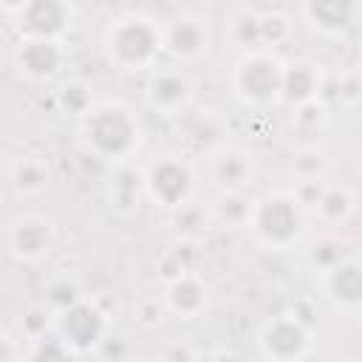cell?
Here are the masks:
<instances>
[{
  "instance_id": "6da1fadb",
  "label": "cell",
  "mask_w": 362,
  "mask_h": 362,
  "mask_svg": "<svg viewBox=\"0 0 362 362\" xmlns=\"http://www.w3.org/2000/svg\"><path fill=\"white\" fill-rule=\"evenodd\" d=\"M76 130L82 147L110 167L133 161L144 144L141 116L122 99L90 102V107L76 119Z\"/></svg>"
},
{
  "instance_id": "7a4b0ae2",
  "label": "cell",
  "mask_w": 362,
  "mask_h": 362,
  "mask_svg": "<svg viewBox=\"0 0 362 362\" xmlns=\"http://www.w3.org/2000/svg\"><path fill=\"white\" fill-rule=\"evenodd\" d=\"M252 240L266 252H288L308 238L311 212L294 189H272L252 198L246 223Z\"/></svg>"
},
{
  "instance_id": "3957f363",
  "label": "cell",
  "mask_w": 362,
  "mask_h": 362,
  "mask_svg": "<svg viewBox=\"0 0 362 362\" xmlns=\"http://www.w3.org/2000/svg\"><path fill=\"white\" fill-rule=\"evenodd\" d=\"M102 54L107 65L124 74H141L156 65L161 51V23L147 11H122L102 31Z\"/></svg>"
},
{
  "instance_id": "277c9868",
  "label": "cell",
  "mask_w": 362,
  "mask_h": 362,
  "mask_svg": "<svg viewBox=\"0 0 362 362\" xmlns=\"http://www.w3.org/2000/svg\"><path fill=\"white\" fill-rule=\"evenodd\" d=\"M286 59L274 48H249L232 62L229 93L246 110H269L283 102Z\"/></svg>"
},
{
  "instance_id": "5b68a950",
  "label": "cell",
  "mask_w": 362,
  "mask_h": 362,
  "mask_svg": "<svg viewBox=\"0 0 362 362\" xmlns=\"http://www.w3.org/2000/svg\"><path fill=\"white\" fill-rule=\"evenodd\" d=\"M141 184L153 206L178 212L187 209L198 192V170L184 153H161L141 167Z\"/></svg>"
},
{
  "instance_id": "8992f818",
  "label": "cell",
  "mask_w": 362,
  "mask_h": 362,
  "mask_svg": "<svg viewBox=\"0 0 362 362\" xmlns=\"http://www.w3.org/2000/svg\"><path fill=\"white\" fill-rule=\"evenodd\" d=\"M107 328H110L107 311L90 297H79L76 303L54 311L51 331L65 342L71 354H88L105 342Z\"/></svg>"
},
{
  "instance_id": "52a82bcc",
  "label": "cell",
  "mask_w": 362,
  "mask_h": 362,
  "mask_svg": "<svg viewBox=\"0 0 362 362\" xmlns=\"http://www.w3.org/2000/svg\"><path fill=\"white\" fill-rule=\"evenodd\" d=\"M257 351H260L263 359H272V362L305 359L314 351V331L303 317H297L291 311L277 314V317H272L260 325Z\"/></svg>"
},
{
  "instance_id": "ba28073f",
  "label": "cell",
  "mask_w": 362,
  "mask_h": 362,
  "mask_svg": "<svg viewBox=\"0 0 362 362\" xmlns=\"http://www.w3.org/2000/svg\"><path fill=\"white\" fill-rule=\"evenodd\" d=\"M257 158L249 147L235 141H218L206 153V178L218 187V192H246L255 181Z\"/></svg>"
},
{
  "instance_id": "9c48e42d",
  "label": "cell",
  "mask_w": 362,
  "mask_h": 362,
  "mask_svg": "<svg viewBox=\"0 0 362 362\" xmlns=\"http://www.w3.org/2000/svg\"><path fill=\"white\" fill-rule=\"evenodd\" d=\"M212 31L206 17L195 11H181L161 23V51L175 62H198L209 54Z\"/></svg>"
},
{
  "instance_id": "30bf717a",
  "label": "cell",
  "mask_w": 362,
  "mask_h": 362,
  "mask_svg": "<svg viewBox=\"0 0 362 362\" xmlns=\"http://www.w3.org/2000/svg\"><path fill=\"white\" fill-rule=\"evenodd\" d=\"M76 8L71 0H25L14 14L20 40H62L74 25Z\"/></svg>"
},
{
  "instance_id": "8fae6325",
  "label": "cell",
  "mask_w": 362,
  "mask_h": 362,
  "mask_svg": "<svg viewBox=\"0 0 362 362\" xmlns=\"http://www.w3.org/2000/svg\"><path fill=\"white\" fill-rule=\"evenodd\" d=\"M320 288L322 297L331 303L334 311L356 314L362 305V263L356 252H348L337 263L320 272Z\"/></svg>"
},
{
  "instance_id": "7c38bea8",
  "label": "cell",
  "mask_w": 362,
  "mask_h": 362,
  "mask_svg": "<svg viewBox=\"0 0 362 362\" xmlns=\"http://www.w3.org/2000/svg\"><path fill=\"white\" fill-rule=\"evenodd\" d=\"M65 59L68 51L62 40H20L11 54L17 74L28 82H51L62 74Z\"/></svg>"
},
{
  "instance_id": "4fadbf2b",
  "label": "cell",
  "mask_w": 362,
  "mask_h": 362,
  "mask_svg": "<svg viewBox=\"0 0 362 362\" xmlns=\"http://www.w3.org/2000/svg\"><path fill=\"white\" fill-rule=\"evenodd\" d=\"M195 85L181 68H156L144 85V99L158 116H181L192 105Z\"/></svg>"
},
{
  "instance_id": "5bb4252c",
  "label": "cell",
  "mask_w": 362,
  "mask_h": 362,
  "mask_svg": "<svg viewBox=\"0 0 362 362\" xmlns=\"http://www.w3.org/2000/svg\"><path fill=\"white\" fill-rule=\"evenodd\" d=\"M54 246V223L40 212H25L8 226V252L20 263H40Z\"/></svg>"
},
{
  "instance_id": "9a60e30c",
  "label": "cell",
  "mask_w": 362,
  "mask_h": 362,
  "mask_svg": "<svg viewBox=\"0 0 362 362\" xmlns=\"http://www.w3.org/2000/svg\"><path fill=\"white\" fill-rule=\"evenodd\" d=\"M161 300H164V308L173 317L198 320L209 308V286L195 269H187V272L173 274V277L164 280Z\"/></svg>"
},
{
  "instance_id": "2e32d148",
  "label": "cell",
  "mask_w": 362,
  "mask_h": 362,
  "mask_svg": "<svg viewBox=\"0 0 362 362\" xmlns=\"http://www.w3.org/2000/svg\"><path fill=\"white\" fill-rule=\"evenodd\" d=\"M303 17L322 37H345L356 23V0H303Z\"/></svg>"
},
{
  "instance_id": "e0dca14e",
  "label": "cell",
  "mask_w": 362,
  "mask_h": 362,
  "mask_svg": "<svg viewBox=\"0 0 362 362\" xmlns=\"http://www.w3.org/2000/svg\"><path fill=\"white\" fill-rule=\"evenodd\" d=\"M107 198H110V206L119 215H133L141 206V198H144L141 167H133V161L113 164V175H110V184H107Z\"/></svg>"
},
{
  "instance_id": "ac0fdd59",
  "label": "cell",
  "mask_w": 362,
  "mask_h": 362,
  "mask_svg": "<svg viewBox=\"0 0 362 362\" xmlns=\"http://www.w3.org/2000/svg\"><path fill=\"white\" fill-rule=\"evenodd\" d=\"M354 209H356V195H354V189L345 187V184H328V181H325L308 212H311V218H317V221L325 223V226H342V223L351 221Z\"/></svg>"
},
{
  "instance_id": "d6986e66",
  "label": "cell",
  "mask_w": 362,
  "mask_h": 362,
  "mask_svg": "<svg viewBox=\"0 0 362 362\" xmlns=\"http://www.w3.org/2000/svg\"><path fill=\"white\" fill-rule=\"evenodd\" d=\"M325 90V79L320 74V65L308 62V59H297V62H286V79H283V102L286 105H300L308 99L322 96Z\"/></svg>"
},
{
  "instance_id": "ffe728a7",
  "label": "cell",
  "mask_w": 362,
  "mask_h": 362,
  "mask_svg": "<svg viewBox=\"0 0 362 362\" xmlns=\"http://www.w3.org/2000/svg\"><path fill=\"white\" fill-rule=\"evenodd\" d=\"M8 181L14 187L17 195L34 198L40 192L48 189L51 184V164L45 156L40 153H28V156H17L8 167Z\"/></svg>"
},
{
  "instance_id": "44dd1931",
  "label": "cell",
  "mask_w": 362,
  "mask_h": 362,
  "mask_svg": "<svg viewBox=\"0 0 362 362\" xmlns=\"http://www.w3.org/2000/svg\"><path fill=\"white\" fill-rule=\"evenodd\" d=\"M331 124V110L322 96L291 105V130L300 139V144H317V139L328 130Z\"/></svg>"
},
{
  "instance_id": "7402d4cb",
  "label": "cell",
  "mask_w": 362,
  "mask_h": 362,
  "mask_svg": "<svg viewBox=\"0 0 362 362\" xmlns=\"http://www.w3.org/2000/svg\"><path fill=\"white\" fill-rule=\"evenodd\" d=\"M348 252H354V246H348L345 238H339L337 232H322L311 240V246L305 249V260L314 272L328 269L331 263H337L339 257H345Z\"/></svg>"
},
{
  "instance_id": "603a6c76",
  "label": "cell",
  "mask_w": 362,
  "mask_h": 362,
  "mask_svg": "<svg viewBox=\"0 0 362 362\" xmlns=\"http://www.w3.org/2000/svg\"><path fill=\"white\" fill-rule=\"evenodd\" d=\"M229 40L240 51L260 48V11H255V8L235 11L232 20H229Z\"/></svg>"
},
{
  "instance_id": "cb8c5ba5",
  "label": "cell",
  "mask_w": 362,
  "mask_h": 362,
  "mask_svg": "<svg viewBox=\"0 0 362 362\" xmlns=\"http://www.w3.org/2000/svg\"><path fill=\"white\" fill-rule=\"evenodd\" d=\"M54 102H57L59 113L79 119V116H82V113L90 107L93 96H90V88H88L82 79H68V82H62V85L57 88Z\"/></svg>"
},
{
  "instance_id": "d4e9b609",
  "label": "cell",
  "mask_w": 362,
  "mask_h": 362,
  "mask_svg": "<svg viewBox=\"0 0 362 362\" xmlns=\"http://www.w3.org/2000/svg\"><path fill=\"white\" fill-rule=\"evenodd\" d=\"M325 170H328V156L317 144H297V150L291 153V173L297 175V181L325 178Z\"/></svg>"
},
{
  "instance_id": "484cf974",
  "label": "cell",
  "mask_w": 362,
  "mask_h": 362,
  "mask_svg": "<svg viewBox=\"0 0 362 362\" xmlns=\"http://www.w3.org/2000/svg\"><path fill=\"white\" fill-rule=\"evenodd\" d=\"M252 198H246V192H218V198L212 201L209 212L218 223L235 226V223H246V212H249Z\"/></svg>"
},
{
  "instance_id": "4316f807",
  "label": "cell",
  "mask_w": 362,
  "mask_h": 362,
  "mask_svg": "<svg viewBox=\"0 0 362 362\" xmlns=\"http://www.w3.org/2000/svg\"><path fill=\"white\" fill-rule=\"evenodd\" d=\"M79 297H85V294H82V286L74 274H57L45 283V305L54 308V311L76 303Z\"/></svg>"
},
{
  "instance_id": "83f0119b",
  "label": "cell",
  "mask_w": 362,
  "mask_h": 362,
  "mask_svg": "<svg viewBox=\"0 0 362 362\" xmlns=\"http://www.w3.org/2000/svg\"><path fill=\"white\" fill-rule=\"evenodd\" d=\"M291 37V20L283 11H260V48H280Z\"/></svg>"
},
{
  "instance_id": "f1b7e54d",
  "label": "cell",
  "mask_w": 362,
  "mask_h": 362,
  "mask_svg": "<svg viewBox=\"0 0 362 362\" xmlns=\"http://www.w3.org/2000/svg\"><path fill=\"white\" fill-rule=\"evenodd\" d=\"M48 328H54V308H48L45 303H42V305H31V308L25 311V317H23V331H25L31 339H37V337H42Z\"/></svg>"
},
{
  "instance_id": "f546056e",
  "label": "cell",
  "mask_w": 362,
  "mask_h": 362,
  "mask_svg": "<svg viewBox=\"0 0 362 362\" xmlns=\"http://www.w3.org/2000/svg\"><path fill=\"white\" fill-rule=\"evenodd\" d=\"M337 102L342 107H356L359 102V79H356V71H345L339 74V85H337Z\"/></svg>"
},
{
  "instance_id": "4dcf8cb0",
  "label": "cell",
  "mask_w": 362,
  "mask_h": 362,
  "mask_svg": "<svg viewBox=\"0 0 362 362\" xmlns=\"http://www.w3.org/2000/svg\"><path fill=\"white\" fill-rule=\"evenodd\" d=\"M17 351H14V342L8 334H0V359H11Z\"/></svg>"
},
{
  "instance_id": "1f68e13d",
  "label": "cell",
  "mask_w": 362,
  "mask_h": 362,
  "mask_svg": "<svg viewBox=\"0 0 362 362\" xmlns=\"http://www.w3.org/2000/svg\"><path fill=\"white\" fill-rule=\"evenodd\" d=\"M0 6H3V8H6L11 17H14V14H17V11L25 6V0H0Z\"/></svg>"
}]
</instances>
